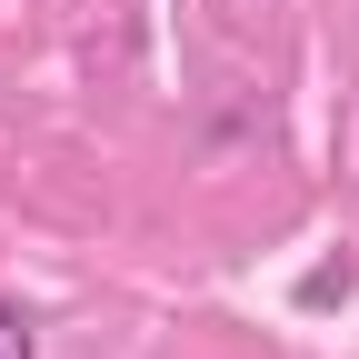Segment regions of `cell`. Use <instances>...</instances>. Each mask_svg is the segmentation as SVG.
Masks as SVG:
<instances>
[{
  "label": "cell",
  "mask_w": 359,
  "mask_h": 359,
  "mask_svg": "<svg viewBox=\"0 0 359 359\" xmlns=\"http://www.w3.org/2000/svg\"><path fill=\"white\" fill-rule=\"evenodd\" d=\"M30 349H40V339H30V320H20L11 299H0V359H30Z\"/></svg>",
  "instance_id": "cell-1"
}]
</instances>
